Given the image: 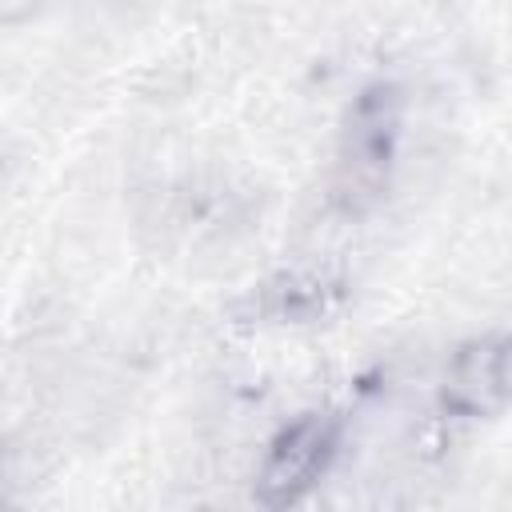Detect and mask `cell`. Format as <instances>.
<instances>
[{
    "instance_id": "cell-1",
    "label": "cell",
    "mask_w": 512,
    "mask_h": 512,
    "mask_svg": "<svg viewBox=\"0 0 512 512\" xmlns=\"http://www.w3.org/2000/svg\"><path fill=\"white\" fill-rule=\"evenodd\" d=\"M404 136V96L396 84H368L344 116L340 148H336V192L348 208L372 204L396 168Z\"/></svg>"
},
{
    "instance_id": "cell-2",
    "label": "cell",
    "mask_w": 512,
    "mask_h": 512,
    "mask_svg": "<svg viewBox=\"0 0 512 512\" xmlns=\"http://www.w3.org/2000/svg\"><path fill=\"white\" fill-rule=\"evenodd\" d=\"M340 448V420L332 412H300L292 416L264 448L256 468V504L292 508L300 504L332 468Z\"/></svg>"
},
{
    "instance_id": "cell-3",
    "label": "cell",
    "mask_w": 512,
    "mask_h": 512,
    "mask_svg": "<svg viewBox=\"0 0 512 512\" xmlns=\"http://www.w3.org/2000/svg\"><path fill=\"white\" fill-rule=\"evenodd\" d=\"M512 396V332L464 340L440 376V408L456 420L496 416Z\"/></svg>"
}]
</instances>
